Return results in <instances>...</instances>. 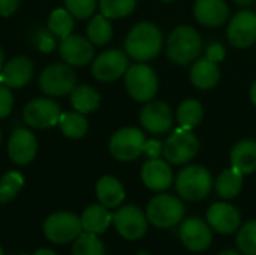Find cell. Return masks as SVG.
<instances>
[{
  "label": "cell",
  "mask_w": 256,
  "mask_h": 255,
  "mask_svg": "<svg viewBox=\"0 0 256 255\" xmlns=\"http://www.w3.org/2000/svg\"><path fill=\"white\" fill-rule=\"evenodd\" d=\"M70 104L78 113H92L99 107V93L90 86H78L70 92Z\"/></svg>",
  "instance_id": "cell-27"
},
{
  "label": "cell",
  "mask_w": 256,
  "mask_h": 255,
  "mask_svg": "<svg viewBox=\"0 0 256 255\" xmlns=\"http://www.w3.org/2000/svg\"><path fill=\"white\" fill-rule=\"evenodd\" d=\"M3 65H4V53H3V50L0 48V72H2V69H3Z\"/></svg>",
  "instance_id": "cell-44"
},
{
  "label": "cell",
  "mask_w": 256,
  "mask_h": 255,
  "mask_svg": "<svg viewBox=\"0 0 256 255\" xmlns=\"http://www.w3.org/2000/svg\"><path fill=\"white\" fill-rule=\"evenodd\" d=\"M76 75L68 66L62 63L45 68L39 77V87L48 96L69 95L76 86Z\"/></svg>",
  "instance_id": "cell-8"
},
{
  "label": "cell",
  "mask_w": 256,
  "mask_h": 255,
  "mask_svg": "<svg viewBox=\"0 0 256 255\" xmlns=\"http://www.w3.org/2000/svg\"><path fill=\"white\" fill-rule=\"evenodd\" d=\"M194 14L201 24L218 27L226 21L230 9L224 0H198L195 3Z\"/></svg>",
  "instance_id": "cell-21"
},
{
  "label": "cell",
  "mask_w": 256,
  "mask_h": 255,
  "mask_svg": "<svg viewBox=\"0 0 256 255\" xmlns=\"http://www.w3.org/2000/svg\"><path fill=\"white\" fill-rule=\"evenodd\" d=\"M0 255H4L3 254V249H2V246H0Z\"/></svg>",
  "instance_id": "cell-47"
},
{
  "label": "cell",
  "mask_w": 256,
  "mask_h": 255,
  "mask_svg": "<svg viewBox=\"0 0 256 255\" xmlns=\"http://www.w3.org/2000/svg\"><path fill=\"white\" fill-rule=\"evenodd\" d=\"M33 77V63L27 57H14L0 72V83L9 89H18L26 86Z\"/></svg>",
  "instance_id": "cell-20"
},
{
  "label": "cell",
  "mask_w": 256,
  "mask_h": 255,
  "mask_svg": "<svg viewBox=\"0 0 256 255\" xmlns=\"http://www.w3.org/2000/svg\"><path fill=\"white\" fill-rule=\"evenodd\" d=\"M162 150H164V146L160 144V141H158V140H148V141H146L144 153H146L150 159L159 158V155L162 153Z\"/></svg>",
  "instance_id": "cell-40"
},
{
  "label": "cell",
  "mask_w": 256,
  "mask_h": 255,
  "mask_svg": "<svg viewBox=\"0 0 256 255\" xmlns=\"http://www.w3.org/2000/svg\"><path fill=\"white\" fill-rule=\"evenodd\" d=\"M82 233L81 219L70 212H57L44 222V234L52 243H68Z\"/></svg>",
  "instance_id": "cell-7"
},
{
  "label": "cell",
  "mask_w": 256,
  "mask_h": 255,
  "mask_svg": "<svg viewBox=\"0 0 256 255\" xmlns=\"http://www.w3.org/2000/svg\"><path fill=\"white\" fill-rule=\"evenodd\" d=\"M12 105H14V96L10 93V89L0 83V119L9 116Z\"/></svg>",
  "instance_id": "cell-38"
},
{
  "label": "cell",
  "mask_w": 256,
  "mask_h": 255,
  "mask_svg": "<svg viewBox=\"0 0 256 255\" xmlns=\"http://www.w3.org/2000/svg\"><path fill=\"white\" fill-rule=\"evenodd\" d=\"M207 222L214 231L220 234H231L240 227L242 216L232 204L214 203L207 212Z\"/></svg>",
  "instance_id": "cell-17"
},
{
  "label": "cell",
  "mask_w": 256,
  "mask_h": 255,
  "mask_svg": "<svg viewBox=\"0 0 256 255\" xmlns=\"http://www.w3.org/2000/svg\"><path fill=\"white\" fill-rule=\"evenodd\" d=\"M24 122L34 129H46L58 123L62 116L60 105L50 98L30 101L24 108Z\"/></svg>",
  "instance_id": "cell-11"
},
{
  "label": "cell",
  "mask_w": 256,
  "mask_h": 255,
  "mask_svg": "<svg viewBox=\"0 0 256 255\" xmlns=\"http://www.w3.org/2000/svg\"><path fill=\"white\" fill-rule=\"evenodd\" d=\"M146 138L136 128H123L117 131L110 140V152L117 161L129 162L144 153Z\"/></svg>",
  "instance_id": "cell-9"
},
{
  "label": "cell",
  "mask_w": 256,
  "mask_h": 255,
  "mask_svg": "<svg viewBox=\"0 0 256 255\" xmlns=\"http://www.w3.org/2000/svg\"><path fill=\"white\" fill-rule=\"evenodd\" d=\"M242 188H243V174L240 171H237L236 168L225 170L218 177L216 191L225 200H230V198L237 197L240 194Z\"/></svg>",
  "instance_id": "cell-28"
},
{
  "label": "cell",
  "mask_w": 256,
  "mask_h": 255,
  "mask_svg": "<svg viewBox=\"0 0 256 255\" xmlns=\"http://www.w3.org/2000/svg\"><path fill=\"white\" fill-rule=\"evenodd\" d=\"M66 9L76 18H88L96 11V0H64Z\"/></svg>",
  "instance_id": "cell-36"
},
{
  "label": "cell",
  "mask_w": 256,
  "mask_h": 255,
  "mask_svg": "<svg viewBox=\"0 0 256 255\" xmlns=\"http://www.w3.org/2000/svg\"><path fill=\"white\" fill-rule=\"evenodd\" d=\"M219 255H240L238 252H236V251H224V252H220Z\"/></svg>",
  "instance_id": "cell-46"
},
{
  "label": "cell",
  "mask_w": 256,
  "mask_h": 255,
  "mask_svg": "<svg viewBox=\"0 0 256 255\" xmlns=\"http://www.w3.org/2000/svg\"><path fill=\"white\" fill-rule=\"evenodd\" d=\"M234 2H237L238 5H250L254 0H234Z\"/></svg>",
  "instance_id": "cell-45"
},
{
  "label": "cell",
  "mask_w": 256,
  "mask_h": 255,
  "mask_svg": "<svg viewBox=\"0 0 256 255\" xmlns=\"http://www.w3.org/2000/svg\"><path fill=\"white\" fill-rule=\"evenodd\" d=\"M124 83L129 95L138 102H147L158 92V77L148 65H134L124 74Z\"/></svg>",
  "instance_id": "cell-5"
},
{
  "label": "cell",
  "mask_w": 256,
  "mask_h": 255,
  "mask_svg": "<svg viewBox=\"0 0 256 255\" xmlns=\"http://www.w3.org/2000/svg\"><path fill=\"white\" fill-rule=\"evenodd\" d=\"M58 126L68 138L76 140V138H82L87 134L88 122L82 113L69 111V113H62L58 119Z\"/></svg>",
  "instance_id": "cell-26"
},
{
  "label": "cell",
  "mask_w": 256,
  "mask_h": 255,
  "mask_svg": "<svg viewBox=\"0 0 256 255\" xmlns=\"http://www.w3.org/2000/svg\"><path fill=\"white\" fill-rule=\"evenodd\" d=\"M96 197L108 209L117 207L123 203L126 194L123 185L112 176H104L96 183Z\"/></svg>",
  "instance_id": "cell-24"
},
{
  "label": "cell",
  "mask_w": 256,
  "mask_h": 255,
  "mask_svg": "<svg viewBox=\"0 0 256 255\" xmlns=\"http://www.w3.org/2000/svg\"><path fill=\"white\" fill-rule=\"evenodd\" d=\"M48 29L51 30V33L54 36H58L62 39L69 36L72 29H74L72 14L68 9H56V11H52L50 18H48Z\"/></svg>",
  "instance_id": "cell-32"
},
{
  "label": "cell",
  "mask_w": 256,
  "mask_h": 255,
  "mask_svg": "<svg viewBox=\"0 0 256 255\" xmlns=\"http://www.w3.org/2000/svg\"><path fill=\"white\" fill-rule=\"evenodd\" d=\"M105 15H94L87 27V35L90 41L96 45H105L112 38V26Z\"/></svg>",
  "instance_id": "cell-30"
},
{
  "label": "cell",
  "mask_w": 256,
  "mask_h": 255,
  "mask_svg": "<svg viewBox=\"0 0 256 255\" xmlns=\"http://www.w3.org/2000/svg\"><path fill=\"white\" fill-rule=\"evenodd\" d=\"M34 44L42 53H51L56 48V39L50 29H38L34 32Z\"/></svg>",
  "instance_id": "cell-37"
},
{
  "label": "cell",
  "mask_w": 256,
  "mask_h": 255,
  "mask_svg": "<svg viewBox=\"0 0 256 255\" xmlns=\"http://www.w3.org/2000/svg\"><path fill=\"white\" fill-rule=\"evenodd\" d=\"M0 141H2V132H0Z\"/></svg>",
  "instance_id": "cell-49"
},
{
  "label": "cell",
  "mask_w": 256,
  "mask_h": 255,
  "mask_svg": "<svg viewBox=\"0 0 256 255\" xmlns=\"http://www.w3.org/2000/svg\"><path fill=\"white\" fill-rule=\"evenodd\" d=\"M20 6V0H0V15L9 17L12 15Z\"/></svg>",
  "instance_id": "cell-41"
},
{
  "label": "cell",
  "mask_w": 256,
  "mask_h": 255,
  "mask_svg": "<svg viewBox=\"0 0 256 255\" xmlns=\"http://www.w3.org/2000/svg\"><path fill=\"white\" fill-rule=\"evenodd\" d=\"M220 77L219 68L214 62L206 59H200L190 71V80L194 83V86H196L198 89H212L218 84Z\"/></svg>",
  "instance_id": "cell-25"
},
{
  "label": "cell",
  "mask_w": 256,
  "mask_h": 255,
  "mask_svg": "<svg viewBox=\"0 0 256 255\" xmlns=\"http://www.w3.org/2000/svg\"><path fill=\"white\" fill-rule=\"evenodd\" d=\"M72 255H105V246L98 234L84 231L75 239Z\"/></svg>",
  "instance_id": "cell-31"
},
{
  "label": "cell",
  "mask_w": 256,
  "mask_h": 255,
  "mask_svg": "<svg viewBox=\"0 0 256 255\" xmlns=\"http://www.w3.org/2000/svg\"><path fill=\"white\" fill-rule=\"evenodd\" d=\"M147 219L158 228H170L182 222L184 216V204L174 195L160 194L147 206Z\"/></svg>",
  "instance_id": "cell-3"
},
{
  "label": "cell",
  "mask_w": 256,
  "mask_h": 255,
  "mask_svg": "<svg viewBox=\"0 0 256 255\" xmlns=\"http://www.w3.org/2000/svg\"><path fill=\"white\" fill-rule=\"evenodd\" d=\"M202 119V105L195 99H186L177 110V122L184 129H194Z\"/></svg>",
  "instance_id": "cell-29"
},
{
  "label": "cell",
  "mask_w": 256,
  "mask_h": 255,
  "mask_svg": "<svg viewBox=\"0 0 256 255\" xmlns=\"http://www.w3.org/2000/svg\"><path fill=\"white\" fill-rule=\"evenodd\" d=\"M162 50V33L152 23H140L130 29L126 38V53L138 60L154 59Z\"/></svg>",
  "instance_id": "cell-1"
},
{
  "label": "cell",
  "mask_w": 256,
  "mask_h": 255,
  "mask_svg": "<svg viewBox=\"0 0 256 255\" xmlns=\"http://www.w3.org/2000/svg\"><path fill=\"white\" fill-rule=\"evenodd\" d=\"M36 152H38V143L34 134L22 128L15 129L8 144L9 158L18 165H26L34 159Z\"/></svg>",
  "instance_id": "cell-16"
},
{
  "label": "cell",
  "mask_w": 256,
  "mask_h": 255,
  "mask_svg": "<svg viewBox=\"0 0 256 255\" xmlns=\"http://www.w3.org/2000/svg\"><path fill=\"white\" fill-rule=\"evenodd\" d=\"M140 120L146 131L152 134H165L172 126V113L168 104L154 101L142 108Z\"/></svg>",
  "instance_id": "cell-15"
},
{
  "label": "cell",
  "mask_w": 256,
  "mask_h": 255,
  "mask_svg": "<svg viewBox=\"0 0 256 255\" xmlns=\"http://www.w3.org/2000/svg\"><path fill=\"white\" fill-rule=\"evenodd\" d=\"M141 179L144 185L153 191H165L172 185V170L164 159H148L141 170Z\"/></svg>",
  "instance_id": "cell-19"
},
{
  "label": "cell",
  "mask_w": 256,
  "mask_h": 255,
  "mask_svg": "<svg viewBox=\"0 0 256 255\" xmlns=\"http://www.w3.org/2000/svg\"><path fill=\"white\" fill-rule=\"evenodd\" d=\"M200 150V141L190 129H176L164 144V156L174 165L189 162Z\"/></svg>",
  "instance_id": "cell-6"
},
{
  "label": "cell",
  "mask_w": 256,
  "mask_h": 255,
  "mask_svg": "<svg viewBox=\"0 0 256 255\" xmlns=\"http://www.w3.org/2000/svg\"><path fill=\"white\" fill-rule=\"evenodd\" d=\"M228 39L234 47L246 48L256 41V14L242 11L234 15L228 26Z\"/></svg>",
  "instance_id": "cell-14"
},
{
  "label": "cell",
  "mask_w": 256,
  "mask_h": 255,
  "mask_svg": "<svg viewBox=\"0 0 256 255\" xmlns=\"http://www.w3.org/2000/svg\"><path fill=\"white\" fill-rule=\"evenodd\" d=\"M162 2H172V0H162Z\"/></svg>",
  "instance_id": "cell-48"
},
{
  "label": "cell",
  "mask_w": 256,
  "mask_h": 255,
  "mask_svg": "<svg viewBox=\"0 0 256 255\" xmlns=\"http://www.w3.org/2000/svg\"><path fill=\"white\" fill-rule=\"evenodd\" d=\"M180 239L189 251L201 252L212 245L213 234L208 222L200 218H189L180 227Z\"/></svg>",
  "instance_id": "cell-13"
},
{
  "label": "cell",
  "mask_w": 256,
  "mask_h": 255,
  "mask_svg": "<svg viewBox=\"0 0 256 255\" xmlns=\"http://www.w3.org/2000/svg\"><path fill=\"white\" fill-rule=\"evenodd\" d=\"M128 56L120 50H108L99 54L92 66L96 80L110 83L120 78L128 71Z\"/></svg>",
  "instance_id": "cell-12"
},
{
  "label": "cell",
  "mask_w": 256,
  "mask_h": 255,
  "mask_svg": "<svg viewBox=\"0 0 256 255\" xmlns=\"http://www.w3.org/2000/svg\"><path fill=\"white\" fill-rule=\"evenodd\" d=\"M33 255H57L54 251H51V249H46V248H42V249H39V251H36Z\"/></svg>",
  "instance_id": "cell-42"
},
{
  "label": "cell",
  "mask_w": 256,
  "mask_h": 255,
  "mask_svg": "<svg viewBox=\"0 0 256 255\" xmlns=\"http://www.w3.org/2000/svg\"><path fill=\"white\" fill-rule=\"evenodd\" d=\"M250 99H252V102L256 105V81L252 84V87H250Z\"/></svg>",
  "instance_id": "cell-43"
},
{
  "label": "cell",
  "mask_w": 256,
  "mask_h": 255,
  "mask_svg": "<svg viewBox=\"0 0 256 255\" xmlns=\"http://www.w3.org/2000/svg\"><path fill=\"white\" fill-rule=\"evenodd\" d=\"M81 219L82 231L92 234H102L106 231L112 221V215L108 212V207L104 204H92L84 212Z\"/></svg>",
  "instance_id": "cell-22"
},
{
  "label": "cell",
  "mask_w": 256,
  "mask_h": 255,
  "mask_svg": "<svg viewBox=\"0 0 256 255\" xmlns=\"http://www.w3.org/2000/svg\"><path fill=\"white\" fill-rule=\"evenodd\" d=\"M201 38L190 26H178L168 39V57L177 65H188L194 62L201 53Z\"/></svg>",
  "instance_id": "cell-2"
},
{
  "label": "cell",
  "mask_w": 256,
  "mask_h": 255,
  "mask_svg": "<svg viewBox=\"0 0 256 255\" xmlns=\"http://www.w3.org/2000/svg\"><path fill=\"white\" fill-rule=\"evenodd\" d=\"M58 51H60L62 59L66 63L74 65V66L87 65L88 62H92L93 54H94L93 45L87 39L76 36V35H74V36L69 35V36L63 38L58 45Z\"/></svg>",
  "instance_id": "cell-18"
},
{
  "label": "cell",
  "mask_w": 256,
  "mask_h": 255,
  "mask_svg": "<svg viewBox=\"0 0 256 255\" xmlns=\"http://www.w3.org/2000/svg\"><path fill=\"white\" fill-rule=\"evenodd\" d=\"M232 168L240 171L243 176L250 174L256 170V141L242 140L238 141L231 152Z\"/></svg>",
  "instance_id": "cell-23"
},
{
  "label": "cell",
  "mask_w": 256,
  "mask_h": 255,
  "mask_svg": "<svg viewBox=\"0 0 256 255\" xmlns=\"http://www.w3.org/2000/svg\"><path fill=\"white\" fill-rule=\"evenodd\" d=\"M136 0H100L102 15L106 18H123L134 12Z\"/></svg>",
  "instance_id": "cell-34"
},
{
  "label": "cell",
  "mask_w": 256,
  "mask_h": 255,
  "mask_svg": "<svg viewBox=\"0 0 256 255\" xmlns=\"http://www.w3.org/2000/svg\"><path fill=\"white\" fill-rule=\"evenodd\" d=\"M24 186V177L18 171H8L0 180V203H9Z\"/></svg>",
  "instance_id": "cell-33"
},
{
  "label": "cell",
  "mask_w": 256,
  "mask_h": 255,
  "mask_svg": "<svg viewBox=\"0 0 256 255\" xmlns=\"http://www.w3.org/2000/svg\"><path fill=\"white\" fill-rule=\"evenodd\" d=\"M112 222L118 234L128 240H138L146 236L148 219L136 206H124L112 215Z\"/></svg>",
  "instance_id": "cell-10"
},
{
  "label": "cell",
  "mask_w": 256,
  "mask_h": 255,
  "mask_svg": "<svg viewBox=\"0 0 256 255\" xmlns=\"http://www.w3.org/2000/svg\"><path fill=\"white\" fill-rule=\"evenodd\" d=\"M176 188L182 198L188 201H200L212 191V176L204 167L190 165L178 173Z\"/></svg>",
  "instance_id": "cell-4"
},
{
  "label": "cell",
  "mask_w": 256,
  "mask_h": 255,
  "mask_svg": "<svg viewBox=\"0 0 256 255\" xmlns=\"http://www.w3.org/2000/svg\"><path fill=\"white\" fill-rule=\"evenodd\" d=\"M237 246L244 255H256V219L246 222L237 234Z\"/></svg>",
  "instance_id": "cell-35"
},
{
  "label": "cell",
  "mask_w": 256,
  "mask_h": 255,
  "mask_svg": "<svg viewBox=\"0 0 256 255\" xmlns=\"http://www.w3.org/2000/svg\"><path fill=\"white\" fill-rule=\"evenodd\" d=\"M225 57V48L222 47V44H218V42H212L208 47H207V59L214 62V63H219L222 62Z\"/></svg>",
  "instance_id": "cell-39"
}]
</instances>
